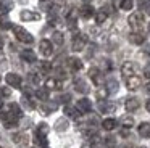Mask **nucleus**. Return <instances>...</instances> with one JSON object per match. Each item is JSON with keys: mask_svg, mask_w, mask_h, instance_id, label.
<instances>
[{"mask_svg": "<svg viewBox=\"0 0 150 148\" xmlns=\"http://www.w3.org/2000/svg\"><path fill=\"white\" fill-rule=\"evenodd\" d=\"M0 118H2V121H4V125H5L7 129L16 127L18 122H20V118H18V116H15L8 108H5L4 111L0 113Z\"/></svg>", "mask_w": 150, "mask_h": 148, "instance_id": "1", "label": "nucleus"}, {"mask_svg": "<svg viewBox=\"0 0 150 148\" xmlns=\"http://www.w3.org/2000/svg\"><path fill=\"white\" fill-rule=\"evenodd\" d=\"M13 34H15V37L20 42H23V44H33L34 42V37L26 31V29L21 27V26H13Z\"/></svg>", "mask_w": 150, "mask_h": 148, "instance_id": "2", "label": "nucleus"}, {"mask_svg": "<svg viewBox=\"0 0 150 148\" xmlns=\"http://www.w3.org/2000/svg\"><path fill=\"white\" fill-rule=\"evenodd\" d=\"M127 23H129V26L134 29V31H140L144 26V15L142 13H132V15L127 18Z\"/></svg>", "mask_w": 150, "mask_h": 148, "instance_id": "3", "label": "nucleus"}, {"mask_svg": "<svg viewBox=\"0 0 150 148\" xmlns=\"http://www.w3.org/2000/svg\"><path fill=\"white\" fill-rule=\"evenodd\" d=\"M86 44H87V37H86L84 34H81V32H78V34L73 37V44H71L73 51H81L82 48L86 47Z\"/></svg>", "mask_w": 150, "mask_h": 148, "instance_id": "4", "label": "nucleus"}, {"mask_svg": "<svg viewBox=\"0 0 150 148\" xmlns=\"http://www.w3.org/2000/svg\"><path fill=\"white\" fill-rule=\"evenodd\" d=\"M136 73H137V66L132 61H126V63L121 66V74H123V77H126V79L136 76Z\"/></svg>", "mask_w": 150, "mask_h": 148, "instance_id": "5", "label": "nucleus"}, {"mask_svg": "<svg viewBox=\"0 0 150 148\" xmlns=\"http://www.w3.org/2000/svg\"><path fill=\"white\" fill-rule=\"evenodd\" d=\"M39 50H40V53H42L44 56H50V55L53 53V42L47 40V39L40 40L39 42Z\"/></svg>", "mask_w": 150, "mask_h": 148, "instance_id": "6", "label": "nucleus"}, {"mask_svg": "<svg viewBox=\"0 0 150 148\" xmlns=\"http://www.w3.org/2000/svg\"><path fill=\"white\" fill-rule=\"evenodd\" d=\"M5 80H7V84L10 87H13V89H20L21 87V77L18 76V74H15V73H8L7 76H5Z\"/></svg>", "mask_w": 150, "mask_h": 148, "instance_id": "7", "label": "nucleus"}, {"mask_svg": "<svg viewBox=\"0 0 150 148\" xmlns=\"http://www.w3.org/2000/svg\"><path fill=\"white\" fill-rule=\"evenodd\" d=\"M76 108L81 111V114H86V113H89L92 109V103L89 98H81L78 103H76Z\"/></svg>", "mask_w": 150, "mask_h": 148, "instance_id": "8", "label": "nucleus"}, {"mask_svg": "<svg viewBox=\"0 0 150 148\" xmlns=\"http://www.w3.org/2000/svg\"><path fill=\"white\" fill-rule=\"evenodd\" d=\"M98 108H100V111L103 113V114H110V113H113L115 109H116V105L111 101H107V100H102L100 103H98Z\"/></svg>", "mask_w": 150, "mask_h": 148, "instance_id": "9", "label": "nucleus"}, {"mask_svg": "<svg viewBox=\"0 0 150 148\" xmlns=\"http://www.w3.org/2000/svg\"><path fill=\"white\" fill-rule=\"evenodd\" d=\"M20 18L23 19V21H37V19H40V15L31 11V10H23V11L20 13Z\"/></svg>", "mask_w": 150, "mask_h": 148, "instance_id": "10", "label": "nucleus"}, {"mask_svg": "<svg viewBox=\"0 0 150 148\" xmlns=\"http://www.w3.org/2000/svg\"><path fill=\"white\" fill-rule=\"evenodd\" d=\"M89 77L92 79V82L95 84V85H100L102 84V73L98 68H91L89 69Z\"/></svg>", "mask_w": 150, "mask_h": 148, "instance_id": "11", "label": "nucleus"}, {"mask_svg": "<svg viewBox=\"0 0 150 148\" xmlns=\"http://www.w3.org/2000/svg\"><path fill=\"white\" fill-rule=\"evenodd\" d=\"M66 63H68L69 69H73V71H81L82 69V61L79 60L78 56H69L68 60H66Z\"/></svg>", "mask_w": 150, "mask_h": 148, "instance_id": "12", "label": "nucleus"}, {"mask_svg": "<svg viewBox=\"0 0 150 148\" xmlns=\"http://www.w3.org/2000/svg\"><path fill=\"white\" fill-rule=\"evenodd\" d=\"M140 85H142V80L137 76H132V77H129V79H126V87L129 90H137Z\"/></svg>", "mask_w": 150, "mask_h": 148, "instance_id": "13", "label": "nucleus"}, {"mask_svg": "<svg viewBox=\"0 0 150 148\" xmlns=\"http://www.w3.org/2000/svg\"><path fill=\"white\" fill-rule=\"evenodd\" d=\"M66 23H68L69 29H73V31L76 29V24H78V13H76V10H71L66 15Z\"/></svg>", "mask_w": 150, "mask_h": 148, "instance_id": "14", "label": "nucleus"}, {"mask_svg": "<svg viewBox=\"0 0 150 148\" xmlns=\"http://www.w3.org/2000/svg\"><path fill=\"white\" fill-rule=\"evenodd\" d=\"M79 13H81L82 18L89 19V18H92V16H94L97 11L94 10V6H92V5H82V6H81V10H79Z\"/></svg>", "mask_w": 150, "mask_h": 148, "instance_id": "15", "label": "nucleus"}, {"mask_svg": "<svg viewBox=\"0 0 150 148\" xmlns=\"http://www.w3.org/2000/svg\"><path fill=\"white\" fill-rule=\"evenodd\" d=\"M127 39H129V42L134 45H142L144 42H145V37H144V34H140V32H131Z\"/></svg>", "mask_w": 150, "mask_h": 148, "instance_id": "16", "label": "nucleus"}, {"mask_svg": "<svg viewBox=\"0 0 150 148\" xmlns=\"http://www.w3.org/2000/svg\"><path fill=\"white\" fill-rule=\"evenodd\" d=\"M45 87L47 89H52V90H60L63 87V84H62V80L60 79H57V77H52V79H47V82H45Z\"/></svg>", "mask_w": 150, "mask_h": 148, "instance_id": "17", "label": "nucleus"}, {"mask_svg": "<svg viewBox=\"0 0 150 148\" xmlns=\"http://www.w3.org/2000/svg\"><path fill=\"white\" fill-rule=\"evenodd\" d=\"M65 114L68 116V118H71V119H78L79 116H81V111H79L76 106H69V105H66L65 106Z\"/></svg>", "mask_w": 150, "mask_h": 148, "instance_id": "18", "label": "nucleus"}, {"mask_svg": "<svg viewBox=\"0 0 150 148\" xmlns=\"http://www.w3.org/2000/svg\"><path fill=\"white\" fill-rule=\"evenodd\" d=\"M15 6L13 0H0V13H4V15H7L8 11H11Z\"/></svg>", "mask_w": 150, "mask_h": 148, "instance_id": "19", "label": "nucleus"}, {"mask_svg": "<svg viewBox=\"0 0 150 148\" xmlns=\"http://www.w3.org/2000/svg\"><path fill=\"white\" fill-rule=\"evenodd\" d=\"M124 106H126L127 111L132 113V111H136V109H139L140 101H139L137 98H127V100H126V105H124Z\"/></svg>", "mask_w": 150, "mask_h": 148, "instance_id": "20", "label": "nucleus"}, {"mask_svg": "<svg viewBox=\"0 0 150 148\" xmlns=\"http://www.w3.org/2000/svg\"><path fill=\"white\" fill-rule=\"evenodd\" d=\"M21 58H23L26 63H36V53L33 50H23L21 51Z\"/></svg>", "mask_w": 150, "mask_h": 148, "instance_id": "21", "label": "nucleus"}, {"mask_svg": "<svg viewBox=\"0 0 150 148\" xmlns=\"http://www.w3.org/2000/svg\"><path fill=\"white\" fill-rule=\"evenodd\" d=\"M11 138H13V142L18 143V145H26L28 143V135L23 134V132H16V134H13Z\"/></svg>", "mask_w": 150, "mask_h": 148, "instance_id": "22", "label": "nucleus"}, {"mask_svg": "<svg viewBox=\"0 0 150 148\" xmlns=\"http://www.w3.org/2000/svg\"><path fill=\"white\" fill-rule=\"evenodd\" d=\"M139 135L144 138L150 137V122H142V124L139 125Z\"/></svg>", "mask_w": 150, "mask_h": 148, "instance_id": "23", "label": "nucleus"}, {"mask_svg": "<svg viewBox=\"0 0 150 148\" xmlns=\"http://www.w3.org/2000/svg\"><path fill=\"white\" fill-rule=\"evenodd\" d=\"M103 143H105V142L102 140L98 135H92L91 140H89V147H91V148H102V147H103Z\"/></svg>", "mask_w": 150, "mask_h": 148, "instance_id": "24", "label": "nucleus"}, {"mask_svg": "<svg viewBox=\"0 0 150 148\" xmlns=\"http://www.w3.org/2000/svg\"><path fill=\"white\" fill-rule=\"evenodd\" d=\"M74 87H76V90H78V92H81V93H87L89 92V85L82 79H76L74 80Z\"/></svg>", "mask_w": 150, "mask_h": 148, "instance_id": "25", "label": "nucleus"}, {"mask_svg": "<svg viewBox=\"0 0 150 148\" xmlns=\"http://www.w3.org/2000/svg\"><path fill=\"white\" fill-rule=\"evenodd\" d=\"M107 18H108V13H107V10H103V8L95 13V21H97V24H103V23L107 21Z\"/></svg>", "mask_w": 150, "mask_h": 148, "instance_id": "26", "label": "nucleus"}, {"mask_svg": "<svg viewBox=\"0 0 150 148\" xmlns=\"http://www.w3.org/2000/svg\"><path fill=\"white\" fill-rule=\"evenodd\" d=\"M102 127L105 129V130H113L115 127H116V121H115L113 118H107L102 121Z\"/></svg>", "mask_w": 150, "mask_h": 148, "instance_id": "27", "label": "nucleus"}, {"mask_svg": "<svg viewBox=\"0 0 150 148\" xmlns=\"http://www.w3.org/2000/svg\"><path fill=\"white\" fill-rule=\"evenodd\" d=\"M34 143L40 148H45L47 147V137L45 135H40V134H34Z\"/></svg>", "mask_w": 150, "mask_h": 148, "instance_id": "28", "label": "nucleus"}, {"mask_svg": "<svg viewBox=\"0 0 150 148\" xmlns=\"http://www.w3.org/2000/svg\"><path fill=\"white\" fill-rule=\"evenodd\" d=\"M21 103H23V105L26 106L28 109H34V108H36V105H34L33 98H31L29 95H26V93H24V95H23V98H21Z\"/></svg>", "mask_w": 150, "mask_h": 148, "instance_id": "29", "label": "nucleus"}, {"mask_svg": "<svg viewBox=\"0 0 150 148\" xmlns=\"http://www.w3.org/2000/svg\"><path fill=\"white\" fill-rule=\"evenodd\" d=\"M66 129H68V121H66L65 118L58 119V121L55 122V130H58V132H63V130H66Z\"/></svg>", "mask_w": 150, "mask_h": 148, "instance_id": "30", "label": "nucleus"}, {"mask_svg": "<svg viewBox=\"0 0 150 148\" xmlns=\"http://www.w3.org/2000/svg\"><path fill=\"white\" fill-rule=\"evenodd\" d=\"M39 71H40V74H49L50 71H52V64H50L49 61H40L39 63Z\"/></svg>", "mask_w": 150, "mask_h": 148, "instance_id": "31", "label": "nucleus"}, {"mask_svg": "<svg viewBox=\"0 0 150 148\" xmlns=\"http://www.w3.org/2000/svg\"><path fill=\"white\" fill-rule=\"evenodd\" d=\"M36 97L39 100H42V101H47L49 100V89H37V92H36Z\"/></svg>", "mask_w": 150, "mask_h": 148, "instance_id": "32", "label": "nucleus"}, {"mask_svg": "<svg viewBox=\"0 0 150 148\" xmlns=\"http://www.w3.org/2000/svg\"><path fill=\"white\" fill-rule=\"evenodd\" d=\"M49 130H50V127H49V125H47L45 122H40V124L37 125V129H36V134H40V135H45V137H47Z\"/></svg>", "mask_w": 150, "mask_h": 148, "instance_id": "33", "label": "nucleus"}, {"mask_svg": "<svg viewBox=\"0 0 150 148\" xmlns=\"http://www.w3.org/2000/svg\"><path fill=\"white\" fill-rule=\"evenodd\" d=\"M52 42L53 44H57V45H62L63 44V34L60 31H55L52 34Z\"/></svg>", "mask_w": 150, "mask_h": 148, "instance_id": "34", "label": "nucleus"}, {"mask_svg": "<svg viewBox=\"0 0 150 148\" xmlns=\"http://www.w3.org/2000/svg\"><path fill=\"white\" fill-rule=\"evenodd\" d=\"M121 124H123V127H132L134 118L132 116H123V118H121Z\"/></svg>", "mask_w": 150, "mask_h": 148, "instance_id": "35", "label": "nucleus"}, {"mask_svg": "<svg viewBox=\"0 0 150 148\" xmlns=\"http://www.w3.org/2000/svg\"><path fill=\"white\" fill-rule=\"evenodd\" d=\"M0 27H2V29H10V27H13V24L8 21V18H7L5 15L0 16Z\"/></svg>", "mask_w": 150, "mask_h": 148, "instance_id": "36", "label": "nucleus"}, {"mask_svg": "<svg viewBox=\"0 0 150 148\" xmlns=\"http://www.w3.org/2000/svg\"><path fill=\"white\" fill-rule=\"evenodd\" d=\"M7 108L10 109V111L13 113L15 116L21 118V108H20V105H16V103H11V105H8V106H7Z\"/></svg>", "mask_w": 150, "mask_h": 148, "instance_id": "37", "label": "nucleus"}, {"mask_svg": "<svg viewBox=\"0 0 150 148\" xmlns=\"http://www.w3.org/2000/svg\"><path fill=\"white\" fill-rule=\"evenodd\" d=\"M107 89H108V92H110V93H115L118 90V82L115 79H110L107 82Z\"/></svg>", "mask_w": 150, "mask_h": 148, "instance_id": "38", "label": "nucleus"}, {"mask_svg": "<svg viewBox=\"0 0 150 148\" xmlns=\"http://www.w3.org/2000/svg\"><path fill=\"white\" fill-rule=\"evenodd\" d=\"M134 6V2L132 0H121V10H126V11H129V10H132Z\"/></svg>", "mask_w": 150, "mask_h": 148, "instance_id": "39", "label": "nucleus"}, {"mask_svg": "<svg viewBox=\"0 0 150 148\" xmlns=\"http://www.w3.org/2000/svg\"><path fill=\"white\" fill-rule=\"evenodd\" d=\"M108 93H110V92H108V89H107V87H105V89H98V90H97V98L102 101V100H105V98H107V95H108Z\"/></svg>", "mask_w": 150, "mask_h": 148, "instance_id": "40", "label": "nucleus"}, {"mask_svg": "<svg viewBox=\"0 0 150 148\" xmlns=\"http://www.w3.org/2000/svg\"><path fill=\"white\" fill-rule=\"evenodd\" d=\"M29 82L31 84H39L40 82V77H39V74H36V73H29Z\"/></svg>", "mask_w": 150, "mask_h": 148, "instance_id": "41", "label": "nucleus"}, {"mask_svg": "<svg viewBox=\"0 0 150 148\" xmlns=\"http://www.w3.org/2000/svg\"><path fill=\"white\" fill-rule=\"evenodd\" d=\"M103 142H105V145H107V147H115V145H116V140H115V137H107Z\"/></svg>", "mask_w": 150, "mask_h": 148, "instance_id": "42", "label": "nucleus"}, {"mask_svg": "<svg viewBox=\"0 0 150 148\" xmlns=\"http://www.w3.org/2000/svg\"><path fill=\"white\" fill-rule=\"evenodd\" d=\"M10 89L8 87H0V97H10Z\"/></svg>", "mask_w": 150, "mask_h": 148, "instance_id": "43", "label": "nucleus"}, {"mask_svg": "<svg viewBox=\"0 0 150 148\" xmlns=\"http://www.w3.org/2000/svg\"><path fill=\"white\" fill-rule=\"evenodd\" d=\"M144 76H145L147 79H150V63L147 64L145 68H144Z\"/></svg>", "mask_w": 150, "mask_h": 148, "instance_id": "44", "label": "nucleus"}, {"mask_svg": "<svg viewBox=\"0 0 150 148\" xmlns=\"http://www.w3.org/2000/svg\"><path fill=\"white\" fill-rule=\"evenodd\" d=\"M120 134H121V137H127V135H129V127H123Z\"/></svg>", "mask_w": 150, "mask_h": 148, "instance_id": "45", "label": "nucleus"}, {"mask_svg": "<svg viewBox=\"0 0 150 148\" xmlns=\"http://www.w3.org/2000/svg\"><path fill=\"white\" fill-rule=\"evenodd\" d=\"M60 100H62L63 103H68L69 100H71V95H68V93H65V95H62V98H60Z\"/></svg>", "mask_w": 150, "mask_h": 148, "instance_id": "46", "label": "nucleus"}, {"mask_svg": "<svg viewBox=\"0 0 150 148\" xmlns=\"http://www.w3.org/2000/svg\"><path fill=\"white\" fill-rule=\"evenodd\" d=\"M144 10H145L147 15H150V0H147V3H145V6H144Z\"/></svg>", "mask_w": 150, "mask_h": 148, "instance_id": "47", "label": "nucleus"}, {"mask_svg": "<svg viewBox=\"0 0 150 148\" xmlns=\"http://www.w3.org/2000/svg\"><path fill=\"white\" fill-rule=\"evenodd\" d=\"M144 53L149 55V56H150V44H147L145 47H144Z\"/></svg>", "mask_w": 150, "mask_h": 148, "instance_id": "48", "label": "nucleus"}, {"mask_svg": "<svg viewBox=\"0 0 150 148\" xmlns=\"http://www.w3.org/2000/svg\"><path fill=\"white\" fill-rule=\"evenodd\" d=\"M145 108H147V111L150 113V100H147V101H145Z\"/></svg>", "mask_w": 150, "mask_h": 148, "instance_id": "49", "label": "nucleus"}, {"mask_svg": "<svg viewBox=\"0 0 150 148\" xmlns=\"http://www.w3.org/2000/svg\"><path fill=\"white\" fill-rule=\"evenodd\" d=\"M145 89H147V92H149V93H150V82H149V84H147V87H145Z\"/></svg>", "mask_w": 150, "mask_h": 148, "instance_id": "50", "label": "nucleus"}, {"mask_svg": "<svg viewBox=\"0 0 150 148\" xmlns=\"http://www.w3.org/2000/svg\"><path fill=\"white\" fill-rule=\"evenodd\" d=\"M123 148H134V147H132V145H124Z\"/></svg>", "mask_w": 150, "mask_h": 148, "instance_id": "51", "label": "nucleus"}, {"mask_svg": "<svg viewBox=\"0 0 150 148\" xmlns=\"http://www.w3.org/2000/svg\"><path fill=\"white\" fill-rule=\"evenodd\" d=\"M0 108H4V103H2V98H0Z\"/></svg>", "mask_w": 150, "mask_h": 148, "instance_id": "52", "label": "nucleus"}, {"mask_svg": "<svg viewBox=\"0 0 150 148\" xmlns=\"http://www.w3.org/2000/svg\"><path fill=\"white\" fill-rule=\"evenodd\" d=\"M4 47V42H2V39H0V48Z\"/></svg>", "mask_w": 150, "mask_h": 148, "instance_id": "53", "label": "nucleus"}, {"mask_svg": "<svg viewBox=\"0 0 150 148\" xmlns=\"http://www.w3.org/2000/svg\"><path fill=\"white\" fill-rule=\"evenodd\" d=\"M81 148H91V147H89V145H82Z\"/></svg>", "mask_w": 150, "mask_h": 148, "instance_id": "54", "label": "nucleus"}, {"mask_svg": "<svg viewBox=\"0 0 150 148\" xmlns=\"http://www.w3.org/2000/svg\"><path fill=\"white\" fill-rule=\"evenodd\" d=\"M149 32H150V23H149Z\"/></svg>", "mask_w": 150, "mask_h": 148, "instance_id": "55", "label": "nucleus"}, {"mask_svg": "<svg viewBox=\"0 0 150 148\" xmlns=\"http://www.w3.org/2000/svg\"><path fill=\"white\" fill-rule=\"evenodd\" d=\"M45 148H47V147H45Z\"/></svg>", "mask_w": 150, "mask_h": 148, "instance_id": "56", "label": "nucleus"}]
</instances>
